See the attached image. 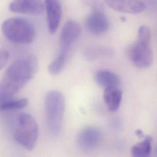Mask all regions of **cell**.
Segmentation results:
<instances>
[{"label": "cell", "instance_id": "8", "mask_svg": "<svg viewBox=\"0 0 157 157\" xmlns=\"http://www.w3.org/2000/svg\"><path fill=\"white\" fill-rule=\"evenodd\" d=\"M9 10L15 13L37 15L43 13L45 3L42 0H13L9 4Z\"/></svg>", "mask_w": 157, "mask_h": 157}, {"label": "cell", "instance_id": "6", "mask_svg": "<svg viewBox=\"0 0 157 157\" xmlns=\"http://www.w3.org/2000/svg\"><path fill=\"white\" fill-rule=\"evenodd\" d=\"M81 33V27L78 22L69 20L63 26L59 37V55L67 57L72 45L78 39Z\"/></svg>", "mask_w": 157, "mask_h": 157}, {"label": "cell", "instance_id": "13", "mask_svg": "<svg viewBox=\"0 0 157 157\" xmlns=\"http://www.w3.org/2000/svg\"><path fill=\"white\" fill-rule=\"evenodd\" d=\"M97 83L105 89L118 87L120 84V79L113 72L108 71L101 70L98 71L95 76Z\"/></svg>", "mask_w": 157, "mask_h": 157}, {"label": "cell", "instance_id": "2", "mask_svg": "<svg viewBox=\"0 0 157 157\" xmlns=\"http://www.w3.org/2000/svg\"><path fill=\"white\" fill-rule=\"evenodd\" d=\"M151 33L146 26H141L138 33L136 40L128 48V55L137 67H149L153 62V52L151 45Z\"/></svg>", "mask_w": 157, "mask_h": 157}, {"label": "cell", "instance_id": "19", "mask_svg": "<svg viewBox=\"0 0 157 157\" xmlns=\"http://www.w3.org/2000/svg\"><path fill=\"white\" fill-rule=\"evenodd\" d=\"M135 133L140 138H143L144 137V134H143V132L141 130H137L135 132Z\"/></svg>", "mask_w": 157, "mask_h": 157}, {"label": "cell", "instance_id": "3", "mask_svg": "<svg viewBox=\"0 0 157 157\" xmlns=\"http://www.w3.org/2000/svg\"><path fill=\"white\" fill-rule=\"evenodd\" d=\"M1 29L9 41L18 45L33 42L36 35L34 25L27 19L21 17H12L5 20L2 24Z\"/></svg>", "mask_w": 157, "mask_h": 157}, {"label": "cell", "instance_id": "20", "mask_svg": "<svg viewBox=\"0 0 157 157\" xmlns=\"http://www.w3.org/2000/svg\"><path fill=\"white\" fill-rule=\"evenodd\" d=\"M155 153H156V154H157V149H156V151H155Z\"/></svg>", "mask_w": 157, "mask_h": 157}, {"label": "cell", "instance_id": "9", "mask_svg": "<svg viewBox=\"0 0 157 157\" xmlns=\"http://www.w3.org/2000/svg\"><path fill=\"white\" fill-rule=\"evenodd\" d=\"M108 20L103 9L93 10L86 18V28L92 34H102L108 30Z\"/></svg>", "mask_w": 157, "mask_h": 157}, {"label": "cell", "instance_id": "1", "mask_svg": "<svg viewBox=\"0 0 157 157\" xmlns=\"http://www.w3.org/2000/svg\"><path fill=\"white\" fill-rule=\"evenodd\" d=\"M38 69V61L34 55L19 59L6 70L1 80V100L12 97L19 92L32 78Z\"/></svg>", "mask_w": 157, "mask_h": 157}, {"label": "cell", "instance_id": "10", "mask_svg": "<svg viewBox=\"0 0 157 157\" xmlns=\"http://www.w3.org/2000/svg\"><path fill=\"white\" fill-rule=\"evenodd\" d=\"M44 3L48 31L51 34H55L62 18V6L60 0H45Z\"/></svg>", "mask_w": 157, "mask_h": 157}, {"label": "cell", "instance_id": "18", "mask_svg": "<svg viewBox=\"0 0 157 157\" xmlns=\"http://www.w3.org/2000/svg\"><path fill=\"white\" fill-rule=\"evenodd\" d=\"M9 59V53L7 50H2L0 55V67L2 69L7 64Z\"/></svg>", "mask_w": 157, "mask_h": 157}, {"label": "cell", "instance_id": "5", "mask_svg": "<svg viewBox=\"0 0 157 157\" xmlns=\"http://www.w3.org/2000/svg\"><path fill=\"white\" fill-rule=\"evenodd\" d=\"M38 135V125L34 117L28 113L18 114L13 128L15 141L24 148L31 151L36 143Z\"/></svg>", "mask_w": 157, "mask_h": 157}, {"label": "cell", "instance_id": "17", "mask_svg": "<svg viewBox=\"0 0 157 157\" xmlns=\"http://www.w3.org/2000/svg\"><path fill=\"white\" fill-rule=\"evenodd\" d=\"M82 1L86 5L91 7L92 10L103 9L102 3L100 0H82Z\"/></svg>", "mask_w": 157, "mask_h": 157}, {"label": "cell", "instance_id": "7", "mask_svg": "<svg viewBox=\"0 0 157 157\" xmlns=\"http://www.w3.org/2000/svg\"><path fill=\"white\" fill-rule=\"evenodd\" d=\"M101 140V132L94 127H87L81 130L77 138L79 147L86 152L95 150L100 146Z\"/></svg>", "mask_w": 157, "mask_h": 157}, {"label": "cell", "instance_id": "15", "mask_svg": "<svg viewBox=\"0 0 157 157\" xmlns=\"http://www.w3.org/2000/svg\"><path fill=\"white\" fill-rule=\"evenodd\" d=\"M28 104V100L26 98H23L17 100H6L1 101V109L2 111L17 110L26 107Z\"/></svg>", "mask_w": 157, "mask_h": 157}, {"label": "cell", "instance_id": "12", "mask_svg": "<svg viewBox=\"0 0 157 157\" xmlns=\"http://www.w3.org/2000/svg\"><path fill=\"white\" fill-rule=\"evenodd\" d=\"M103 97L109 111L116 112L120 107L122 99V92L118 87L105 89Z\"/></svg>", "mask_w": 157, "mask_h": 157}, {"label": "cell", "instance_id": "14", "mask_svg": "<svg viewBox=\"0 0 157 157\" xmlns=\"http://www.w3.org/2000/svg\"><path fill=\"white\" fill-rule=\"evenodd\" d=\"M152 138L151 136H145L143 141L136 144L132 148V154L133 157H148L152 151Z\"/></svg>", "mask_w": 157, "mask_h": 157}, {"label": "cell", "instance_id": "11", "mask_svg": "<svg viewBox=\"0 0 157 157\" xmlns=\"http://www.w3.org/2000/svg\"><path fill=\"white\" fill-rule=\"evenodd\" d=\"M105 3L116 11L136 14L146 9L145 4L140 0H104Z\"/></svg>", "mask_w": 157, "mask_h": 157}, {"label": "cell", "instance_id": "4", "mask_svg": "<svg viewBox=\"0 0 157 157\" xmlns=\"http://www.w3.org/2000/svg\"><path fill=\"white\" fill-rule=\"evenodd\" d=\"M65 110V98L61 92L51 90L45 99L47 124L51 135L57 136L61 132Z\"/></svg>", "mask_w": 157, "mask_h": 157}, {"label": "cell", "instance_id": "16", "mask_svg": "<svg viewBox=\"0 0 157 157\" xmlns=\"http://www.w3.org/2000/svg\"><path fill=\"white\" fill-rule=\"evenodd\" d=\"M67 57L61 55L58 56L50 64L48 71L51 74L56 75L61 72L64 66Z\"/></svg>", "mask_w": 157, "mask_h": 157}]
</instances>
